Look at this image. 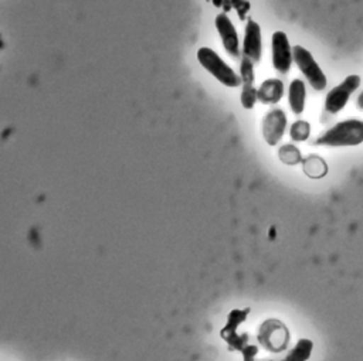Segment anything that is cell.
<instances>
[{"label": "cell", "instance_id": "obj_9", "mask_svg": "<svg viewBox=\"0 0 363 361\" xmlns=\"http://www.w3.org/2000/svg\"><path fill=\"white\" fill-rule=\"evenodd\" d=\"M241 55L258 64L262 58V33L259 24L248 18L244 28V38L241 44Z\"/></svg>", "mask_w": 363, "mask_h": 361}, {"label": "cell", "instance_id": "obj_16", "mask_svg": "<svg viewBox=\"0 0 363 361\" xmlns=\"http://www.w3.org/2000/svg\"><path fill=\"white\" fill-rule=\"evenodd\" d=\"M278 154H279V159H281L285 164L292 166V164L302 163V156H301L299 150H298L295 146H292V144H285V146H282V147L279 149Z\"/></svg>", "mask_w": 363, "mask_h": 361}, {"label": "cell", "instance_id": "obj_7", "mask_svg": "<svg viewBox=\"0 0 363 361\" xmlns=\"http://www.w3.org/2000/svg\"><path fill=\"white\" fill-rule=\"evenodd\" d=\"M216 30L220 35L221 44L224 51L234 59H238L241 57V44L238 38V33L235 30L234 23L225 13H220L214 18Z\"/></svg>", "mask_w": 363, "mask_h": 361}, {"label": "cell", "instance_id": "obj_1", "mask_svg": "<svg viewBox=\"0 0 363 361\" xmlns=\"http://www.w3.org/2000/svg\"><path fill=\"white\" fill-rule=\"evenodd\" d=\"M363 142V122L359 119H346L323 132L315 144L325 147L357 146Z\"/></svg>", "mask_w": 363, "mask_h": 361}, {"label": "cell", "instance_id": "obj_14", "mask_svg": "<svg viewBox=\"0 0 363 361\" xmlns=\"http://www.w3.org/2000/svg\"><path fill=\"white\" fill-rule=\"evenodd\" d=\"M313 343L309 338H299L292 351L285 357L286 361H306L311 357Z\"/></svg>", "mask_w": 363, "mask_h": 361}, {"label": "cell", "instance_id": "obj_5", "mask_svg": "<svg viewBox=\"0 0 363 361\" xmlns=\"http://www.w3.org/2000/svg\"><path fill=\"white\" fill-rule=\"evenodd\" d=\"M360 82H362L360 75L352 74V75H347L340 84L333 86L326 93V98H325L326 112L332 115L339 113L346 106L350 96L357 91V88L360 86Z\"/></svg>", "mask_w": 363, "mask_h": 361}, {"label": "cell", "instance_id": "obj_8", "mask_svg": "<svg viewBox=\"0 0 363 361\" xmlns=\"http://www.w3.org/2000/svg\"><path fill=\"white\" fill-rule=\"evenodd\" d=\"M286 115L285 110L281 108H274L267 112V115L262 119L261 129H262V137L269 146L278 144V142L282 139L285 130H286Z\"/></svg>", "mask_w": 363, "mask_h": 361}, {"label": "cell", "instance_id": "obj_2", "mask_svg": "<svg viewBox=\"0 0 363 361\" xmlns=\"http://www.w3.org/2000/svg\"><path fill=\"white\" fill-rule=\"evenodd\" d=\"M197 61L224 86L237 88L241 85L238 74L214 50L208 47H200L197 50Z\"/></svg>", "mask_w": 363, "mask_h": 361}, {"label": "cell", "instance_id": "obj_13", "mask_svg": "<svg viewBox=\"0 0 363 361\" xmlns=\"http://www.w3.org/2000/svg\"><path fill=\"white\" fill-rule=\"evenodd\" d=\"M305 101H306V86L302 79H292L288 88V102L291 106V110L295 115H301L305 109Z\"/></svg>", "mask_w": 363, "mask_h": 361}, {"label": "cell", "instance_id": "obj_3", "mask_svg": "<svg viewBox=\"0 0 363 361\" xmlns=\"http://www.w3.org/2000/svg\"><path fill=\"white\" fill-rule=\"evenodd\" d=\"M292 61H295L302 75L315 91H323L326 88V75L309 50L302 45H295L292 48Z\"/></svg>", "mask_w": 363, "mask_h": 361}, {"label": "cell", "instance_id": "obj_4", "mask_svg": "<svg viewBox=\"0 0 363 361\" xmlns=\"http://www.w3.org/2000/svg\"><path fill=\"white\" fill-rule=\"evenodd\" d=\"M258 341L265 350L271 353H279L285 350L289 343V333L286 326L277 319L265 320L259 326Z\"/></svg>", "mask_w": 363, "mask_h": 361}, {"label": "cell", "instance_id": "obj_11", "mask_svg": "<svg viewBox=\"0 0 363 361\" xmlns=\"http://www.w3.org/2000/svg\"><path fill=\"white\" fill-rule=\"evenodd\" d=\"M250 311V309H245V310H233L230 314H228V320H227V324L224 326V328L221 330V337L230 344V347L233 348H237V350H242L245 347V340H247V336H238L235 328L238 324H241L245 317H247V313Z\"/></svg>", "mask_w": 363, "mask_h": 361}, {"label": "cell", "instance_id": "obj_17", "mask_svg": "<svg viewBox=\"0 0 363 361\" xmlns=\"http://www.w3.org/2000/svg\"><path fill=\"white\" fill-rule=\"evenodd\" d=\"M311 134V125L306 120H296L291 126V139L295 142H303Z\"/></svg>", "mask_w": 363, "mask_h": 361}, {"label": "cell", "instance_id": "obj_12", "mask_svg": "<svg viewBox=\"0 0 363 361\" xmlns=\"http://www.w3.org/2000/svg\"><path fill=\"white\" fill-rule=\"evenodd\" d=\"M284 81L279 78H267L257 88V101L264 105L278 103L284 96Z\"/></svg>", "mask_w": 363, "mask_h": 361}, {"label": "cell", "instance_id": "obj_6", "mask_svg": "<svg viewBox=\"0 0 363 361\" xmlns=\"http://www.w3.org/2000/svg\"><path fill=\"white\" fill-rule=\"evenodd\" d=\"M271 62L277 72L286 75L292 67V47L285 31L277 30L271 37Z\"/></svg>", "mask_w": 363, "mask_h": 361}, {"label": "cell", "instance_id": "obj_10", "mask_svg": "<svg viewBox=\"0 0 363 361\" xmlns=\"http://www.w3.org/2000/svg\"><path fill=\"white\" fill-rule=\"evenodd\" d=\"M240 79H241V105L244 109L250 110L255 106L257 102V88L255 82V72H254V62L247 57H240Z\"/></svg>", "mask_w": 363, "mask_h": 361}, {"label": "cell", "instance_id": "obj_15", "mask_svg": "<svg viewBox=\"0 0 363 361\" xmlns=\"http://www.w3.org/2000/svg\"><path fill=\"white\" fill-rule=\"evenodd\" d=\"M303 161V170H305V174H308L309 177H322L326 174V164L325 161L319 157V156H309L306 160H302Z\"/></svg>", "mask_w": 363, "mask_h": 361}]
</instances>
